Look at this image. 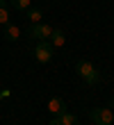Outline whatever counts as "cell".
<instances>
[{
	"mask_svg": "<svg viewBox=\"0 0 114 125\" xmlns=\"http://www.w3.org/2000/svg\"><path fill=\"white\" fill-rule=\"evenodd\" d=\"M48 125H62V123H59V118H57V116H52V118H50V123Z\"/></svg>",
	"mask_w": 114,
	"mask_h": 125,
	"instance_id": "cell-12",
	"label": "cell"
},
{
	"mask_svg": "<svg viewBox=\"0 0 114 125\" xmlns=\"http://www.w3.org/2000/svg\"><path fill=\"white\" fill-rule=\"evenodd\" d=\"M48 112H50L52 116L64 114V112H66V102H64L62 98H50V100H48Z\"/></svg>",
	"mask_w": 114,
	"mask_h": 125,
	"instance_id": "cell-5",
	"label": "cell"
},
{
	"mask_svg": "<svg viewBox=\"0 0 114 125\" xmlns=\"http://www.w3.org/2000/svg\"><path fill=\"white\" fill-rule=\"evenodd\" d=\"M57 118H59V123H62V125H78V116H75V114H71V112L59 114Z\"/></svg>",
	"mask_w": 114,
	"mask_h": 125,
	"instance_id": "cell-8",
	"label": "cell"
},
{
	"mask_svg": "<svg viewBox=\"0 0 114 125\" xmlns=\"http://www.w3.org/2000/svg\"><path fill=\"white\" fill-rule=\"evenodd\" d=\"M48 41L52 43V48H62L64 43H66V34H64L62 30H52V34H50Z\"/></svg>",
	"mask_w": 114,
	"mask_h": 125,
	"instance_id": "cell-6",
	"label": "cell"
},
{
	"mask_svg": "<svg viewBox=\"0 0 114 125\" xmlns=\"http://www.w3.org/2000/svg\"><path fill=\"white\" fill-rule=\"evenodd\" d=\"M27 34L30 39H37V41H48L50 34H52V27L46 25V23H32L27 27Z\"/></svg>",
	"mask_w": 114,
	"mask_h": 125,
	"instance_id": "cell-3",
	"label": "cell"
},
{
	"mask_svg": "<svg viewBox=\"0 0 114 125\" xmlns=\"http://www.w3.org/2000/svg\"><path fill=\"white\" fill-rule=\"evenodd\" d=\"M7 23H9V11L5 7V9H0V25H7Z\"/></svg>",
	"mask_w": 114,
	"mask_h": 125,
	"instance_id": "cell-11",
	"label": "cell"
},
{
	"mask_svg": "<svg viewBox=\"0 0 114 125\" xmlns=\"http://www.w3.org/2000/svg\"><path fill=\"white\" fill-rule=\"evenodd\" d=\"M41 16H43V11H41V9H27V18H30V23H41Z\"/></svg>",
	"mask_w": 114,
	"mask_h": 125,
	"instance_id": "cell-10",
	"label": "cell"
},
{
	"mask_svg": "<svg viewBox=\"0 0 114 125\" xmlns=\"http://www.w3.org/2000/svg\"><path fill=\"white\" fill-rule=\"evenodd\" d=\"M89 116L96 125H112L114 123V114H112L110 107H96V109H91Z\"/></svg>",
	"mask_w": 114,
	"mask_h": 125,
	"instance_id": "cell-4",
	"label": "cell"
},
{
	"mask_svg": "<svg viewBox=\"0 0 114 125\" xmlns=\"http://www.w3.org/2000/svg\"><path fill=\"white\" fill-rule=\"evenodd\" d=\"M5 7H7V2H5V0H0V9H5Z\"/></svg>",
	"mask_w": 114,
	"mask_h": 125,
	"instance_id": "cell-13",
	"label": "cell"
},
{
	"mask_svg": "<svg viewBox=\"0 0 114 125\" xmlns=\"http://www.w3.org/2000/svg\"><path fill=\"white\" fill-rule=\"evenodd\" d=\"M52 52H55V48H52L50 41H37V46H34V50H32L34 59L39 62V64H48V62L52 59Z\"/></svg>",
	"mask_w": 114,
	"mask_h": 125,
	"instance_id": "cell-2",
	"label": "cell"
},
{
	"mask_svg": "<svg viewBox=\"0 0 114 125\" xmlns=\"http://www.w3.org/2000/svg\"><path fill=\"white\" fill-rule=\"evenodd\" d=\"M30 5H32V0H12V7L18 9V11H27Z\"/></svg>",
	"mask_w": 114,
	"mask_h": 125,
	"instance_id": "cell-9",
	"label": "cell"
},
{
	"mask_svg": "<svg viewBox=\"0 0 114 125\" xmlns=\"http://www.w3.org/2000/svg\"><path fill=\"white\" fill-rule=\"evenodd\" d=\"M75 73H78L87 84H98V82H101V71H98L91 62H87V59H80V62H78Z\"/></svg>",
	"mask_w": 114,
	"mask_h": 125,
	"instance_id": "cell-1",
	"label": "cell"
},
{
	"mask_svg": "<svg viewBox=\"0 0 114 125\" xmlns=\"http://www.w3.org/2000/svg\"><path fill=\"white\" fill-rule=\"evenodd\" d=\"M5 36H7V41H18V36H21V27H18V25L7 23V25H5Z\"/></svg>",
	"mask_w": 114,
	"mask_h": 125,
	"instance_id": "cell-7",
	"label": "cell"
}]
</instances>
